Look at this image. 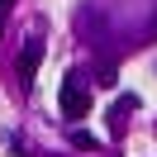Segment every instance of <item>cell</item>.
I'll use <instances>...</instances> for the list:
<instances>
[{"instance_id":"cell-5","label":"cell","mask_w":157,"mask_h":157,"mask_svg":"<svg viewBox=\"0 0 157 157\" xmlns=\"http://www.w3.org/2000/svg\"><path fill=\"white\" fill-rule=\"evenodd\" d=\"M71 147H86V152H95L100 143H95V138L86 133V128H71Z\"/></svg>"},{"instance_id":"cell-7","label":"cell","mask_w":157,"mask_h":157,"mask_svg":"<svg viewBox=\"0 0 157 157\" xmlns=\"http://www.w3.org/2000/svg\"><path fill=\"white\" fill-rule=\"evenodd\" d=\"M147 43H157V14H152V24H147V33H143Z\"/></svg>"},{"instance_id":"cell-1","label":"cell","mask_w":157,"mask_h":157,"mask_svg":"<svg viewBox=\"0 0 157 157\" xmlns=\"http://www.w3.org/2000/svg\"><path fill=\"white\" fill-rule=\"evenodd\" d=\"M57 105H62V119H86V109H90V90H86V76H81V71H67V76H62Z\"/></svg>"},{"instance_id":"cell-3","label":"cell","mask_w":157,"mask_h":157,"mask_svg":"<svg viewBox=\"0 0 157 157\" xmlns=\"http://www.w3.org/2000/svg\"><path fill=\"white\" fill-rule=\"evenodd\" d=\"M76 33H81V38H90L95 48H105V19H100L90 5H86V10H76Z\"/></svg>"},{"instance_id":"cell-4","label":"cell","mask_w":157,"mask_h":157,"mask_svg":"<svg viewBox=\"0 0 157 157\" xmlns=\"http://www.w3.org/2000/svg\"><path fill=\"white\" fill-rule=\"evenodd\" d=\"M95 86H119V67H114L109 57L95 62Z\"/></svg>"},{"instance_id":"cell-2","label":"cell","mask_w":157,"mask_h":157,"mask_svg":"<svg viewBox=\"0 0 157 157\" xmlns=\"http://www.w3.org/2000/svg\"><path fill=\"white\" fill-rule=\"evenodd\" d=\"M38 62H43V38L33 33L29 43L19 48V57H14V71H19V86L33 90V76H38Z\"/></svg>"},{"instance_id":"cell-6","label":"cell","mask_w":157,"mask_h":157,"mask_svg":"<svg viewBox=\"0 0 157 157\" xmlns=\"http://www.w3.org/2000/svg\"><path fill=\"white\" fill-rule=\"evenodd\" d=\"M10 5L14 0H0V29H5V19H10Z\"/></svg>"}]
</instances>
